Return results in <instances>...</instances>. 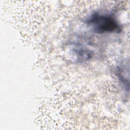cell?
Here are the masks:
<instances>
[{"instance_id": "cell-1", "label": "cell", "mask_w": 130, "mask_h": 130, "mask_svg": "<svg viewBox=\"0 0 130 130\" xmlns=\"http://www.w3.org/2000/svg\"><path fill=\"white\" fill-rule=\"evenodd\" d=\"M89 24L96 33H110L119 32L121 30L120 25L112 16L94 13L87 20Z\"/></svg>"}]
</instances>
